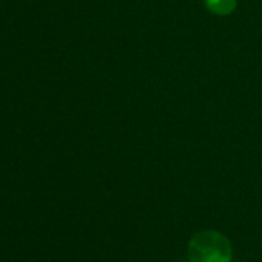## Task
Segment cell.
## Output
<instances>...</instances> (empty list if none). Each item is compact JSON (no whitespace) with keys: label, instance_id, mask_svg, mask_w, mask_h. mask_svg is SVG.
Listing matches in <instances>:
<instances>
[{"label":"cell","instance_id":"obj_1","mask_svg":"<svg viewBox=\"0 0 262 262\" xmlns=\"http://www.w3.org/2000/svg\"><path fill=\"white\" fill-rule=\"evenodd\" d=\"M231 254L233 250L228 237L219 231H201L188 242L190 262H230Z\"/></svg>","mask_w":262,"mask_h":262},{"label":"cell","instance_id":"obj_2","mask_svg":"<svg viewBox=\"0 0 262 262\" xmlns=\"http://www.w3.org/2000/svg\"><path fill=\"white\" fill-rule=\"evenodd\" d=\"M210 5L216 11H227L231 7V0H210Z\"/></svg>","mask_w":262,"mask_h":262}]
</instances>
